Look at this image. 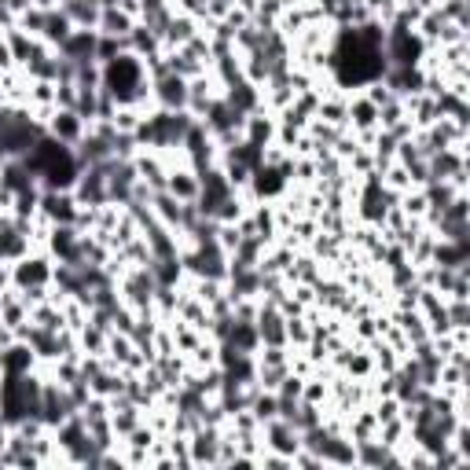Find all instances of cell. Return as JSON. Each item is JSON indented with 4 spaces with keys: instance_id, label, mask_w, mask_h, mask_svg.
<instances>
[{
    "instance_id": "obj_16",
    "label": "cell",
    "mask_w": 470,
    "mask_h": 470,
    "mask_svg": "<svg viewBox=\"0 0 470 470\" xmlns=\"http://www.w3.org/2000/svg\"><path fill=\"white\" fill-rule=\"evenodd\" d=\"M59 12L73 22V30H96L104 8L96 4V0H59Z\"/></svg>"
},
{
    "instance_id": "obj_2",
    "label": "cell",
    "mask_w": 470,
    "mask_h": 470,
    "mask_svg": "<svg viewBox=\"0 0 470 470\" xmlns=\"http://www.w3.org/2000/svg\"><path fill=\"white\" fill-rule=\"evenodd\" d=\"M30 250H37L34 239H30V225H19L12 213L0 217V261H19L27 258Z\"/></svg>"
},
{
    "instance_id": "obj_32",
    "label": "cell",
    "mask_w": 470,
    "mask_h": 470,
    "mask_svg": "<svg viewBox=\"0 0 470 470\" xmlns=\"http://www.w3.org/2000/svg\"><path fill=\"white\" fill-rule=\"evenodd\" d=\"M12 290V265L8 261H0V294Z\"/></svg>"
},
{
    "instance_id": "obj_1",
    "label": "cell",
    "mask_w": 470,
    "mask_h": 470,
    "mask_svg": "<svg viewBox=\"0 0 470 470\" xmlns=\"http://www.w3.org/2000/svg\"><path fill=\"white\" fill-rule=\"evenodd\" d=\"M52 272H56L52 254H48V250H30L27 258L12 261V287L15 290H27V287L52 283Z\"/></svg>"
},
{
    "instance_id": "obj_36",
    "label": "cell",
    "mask_w": 470,
    "mask_h": 470,
    "mask_svg": "<svg viewBox=\"0 0 470 470\" xmlns=\"http://www.w3.org/2000/svg\"><path fill=\"white\" fill-rule=\"evenodd\" d=\"M0 41H4V30H0Z\"/></svg>"
},
{
    "instance_id": "obj_9",
    "label": "cell",
    "mask_w": 470,
    "mask_h": 470,
    "mask_svg": "<svg viewBox=\"0 0 470 470\" xmlns=\"http://www.w3.org/2000/svg\"><path fill=\"white\" fill-rule=\"evenodd\" d=\"M350 96L353 92H345V89H331L327 96H320L316 118L327 121V126H335V129H345L350 126Z\"/></svg>"
},
{
    "instance_id": "obj_28",
    "label": "cell",
    "mask_w": 470,
    "mask_h": 470,
    "mask_svg": "<svg viewBox=\"0 0 470 470\" xmlns=\"http://www.w3.org/2000/svg\"><path fill=\"white\" fill-rule=\"evenodd\" d=\"M114 8H121L129 19H136V22H140V15H143V0H118Z\"/></svg>"
},
{
    "instance_id": "obj_13",
    "label": "cell",
    "mask_w": 470,
    "mask_h": 470,
    "mask_svg": "<svg viewBox=\"0 0 470 470\" xmlns=\"http://www.w3.org/2000/svg\"><path fill=\"white\" fill-rule=\"evenodd\" d=\"M96 41H100V30H73L59 44V56L70 63H89V59H96Z\"/></svg>"
},
{
    "instance_id": "obj_34",
    "label": "cell",
    "mask_w": 470,
    "mask_h": 470,
    "mask_svg": "<svg viewBox=\"0 0 470 470\" xmlns=\"http://www.w3.org/2000/svg\"><path fill=\"white\" fill-rule=\"evenodd\" d=\"M441 4V0H412V8H419V12H434Z\"/></svg>"
},
{
    "instance_id": "obj_4",
    "label": "cell",
    "mask_w": 470,
    "mask_h": 470,
    "mask_svg": "<svg viewBox=\"0 0 470 470\" xmlns=\"http://www.w3.org/2000/svg\"><path fill=\"white\" fill-rule=\"evenodd\" d=\"M261 444L268 452H280V456H294L302 449V434L298 427L290 423V419H268V423H261Z\"/></svg>"
},
{
    "instance_id": "obj_22",
    "label": "cell",
    "mask_w": 470,
    "mask_h": 470,
    "mask_svg": "<svg viewBox=\"0 0 470 470\" xmlns=\"http://www.w3.org/2000/svg\"><path fill=\"white\" fill-rule=\"evenodd\" d=\"M133 27H136V19H129L121 8H104L100 12V34H107V37H129L133 34Z\"/></svg>"
},
{
    "instance_id": "obj_23",
    "label": "cell",
    "mask_w": 470,
    "mask_h": 470,
    "mask_svg": "<svg viewBox=\"0 0 470 470\" xmlns=\"http://www.w3.org/2000/svg\"><path fill=\"white\" fill-rule=\"evenodd\" d=\"M250 412H254L258 423H268V419H276V415H280V397H276V393H268V389H254Z\"/></svg>"
},
{
    "instance_id": "obj_17",
    "label": "cell",
    "mask_w": 470,
    "mask_h": 470,
    "mask_svg": "<svg viewBox=\"0 0 470 470\" xmlns=\"http://www.w3.org/2000/svg\"><path fill=\"white\" fill-rule=\"evenodd\" d=\"M350 133H371V129H379V107L367 100V96L353 92L350 96V126H345Z\"/></svg>"
},
{
    "instance_id": "obj_20",
    "label": "cell",
    "mask_w": 470,
    "mask_h": 470,
    "mask_svg": "<svg viewBox=\"0 0 470 470\" xmlns=\"http://www.w3.org/2000/svg\"><path fill=\"white\" fill-rule=\"evenodd\" d=\"M73 34V22L59 12V8H44V27H41V41L44 44H52L56 52H59V44Z\"/></svg>"
},
{
    "instance_id": "obj_27",
    "label": "cell",
    "mask_w": 470,
    "mask_h": 470,
    "mask_svg": "<svg viewBox=\"0 0 470 470\" xmlns=\"http://www.w3.org/2000/svg\"><path fill=\"white\" fill-rule=\"evenodd\" d=\"M155 430L151 427H147V423H140L133 434H126V437H121V444H129V449H151V444H155Z\"/></svg>"
},
{
    "instance_id": "obj_11",
    "label": "cell",
    "mask_w": 470,
    "mask_h": 470,
    "mask_svg": "<svg viewBox=\"0 0 470 470\" xmlns=\"http://www.w3.org/2000/svg\"><path fill=\"white\" fill-rule=\"evenodd\" d=\"M140 423H143V408H140V405H133V401L126 397V393L111 397V427H114L118 441L126 437V434H133Z\"/></svg>"
},
{
    "instance_id": "obj_29",
    "label": "cell",
    "mask_w": 470,
    "mask_h": 470,
    "mask_svg": "<svg viewBox=\"0 0 470 470\" xmlns=\"http://www.w3.org/2000/svg\"><path fill=\"white\" fill-rule=\"evenodd\" d=\"M0 8H8V12L19 19L22 12H30V8H34V0H0Z\"/></svg>"
},
{
    "instance_id": "obj_35",
    "label": "cell",
    "mask_w": 470,
    "mask_h": 470,
    "mask_svg": "<svg viewBox=\"0 0 470 470\" xmlns=\"http://www.w3.org/2000/svg\"><path fill=\"white\" fill-rule=\"evenodd\" d=\"M0 305H4V294H0Z\"/></svg>"
},
{
    "instance_id": "obj_25",
    "label": "cell",
    "mask_w": 470,
    "mask_h": 470,
    "mask_svg": "<svg viewBox=\"0 0 470 470\" xmlns=\"http://www.w3.org/2000/svg\"><path fill=\"white\" fill-rule=\"evenodd\" d=\"M401 121H408V111L401 100H389L386 107H379V129H393V126H401Z\"/></svg>"
},
{
    "instance_id": "obj_14",
    "label": "cell",
    "mask_w": 470,
    "mask_h": 470,
    "mask_svg": "<svg viewBox=\"0 0 470 470\" xmlns=\"http://www.w3.org/2000/svg\"><path fill=\"white\" fill-rule=\"evenodd\" d=\"M430 265H437V268H463V265H470V239H466V243H456V239H434Z\"/></svg>"
},
{
    "instance_id": "obj_19",
    "label": "cell",
    "mask_w": 470,
    "mask_h": 470,
    "mask_svg": "<svg viewBox=\"0 0 470 470\" xmlns=\"http://www.w3.org/2000/svg\"><path fill=\"white\" fill-rule=\"evenodd\" d=\"M0 360H4V375H27V371H34L37 367V357H34V350L27 342H12L4 353H0Z\"/></svg>"
},
{
    "instance_id": "obj_8",
    "label": "cell",
    "mask_w": 470,
    "mask_h": 470,
    "mask_svg": "<svg viewBox=\"0 0 470 470\" xmlns=\"http://www.w3.org/2000/svg\"><path fill=\"white\" fill-rule=\"evenodd\" d=\"M199 188H203L199 173H195L188 162H181V166H173V169H169V177H166V191L173 195V199H181V203H195V199H199Z\"/></svg>"
},
{
    "instance_id": "obj_21",
    "label": "cell",
    "mask_w": 470,
    "mask_h": 470,
    "mask_svg": "<svg viewBox=\"0 0 470 470\" xmlns=\"http://www.w3.org/2000/svg\"><path fill=\"white\" fill-rule=\"evenodd\" d=\"M225 342H232L239 353H258V345H261L258 324H254V320H232V331H228Z\"/></svg>"
},
{
    "instance_id": "obj_18",
    "label": "cell",
    "mask_w": 470,
    "mask_h": 470,
    "mask_svg": "<svg viewBox=\"0 0 470 470\" xmlns=\"http://www.w3.org/2000/svg\"><path fill=\"white\" fill-rule=\"evenodd\" d=\"M147 206H151V213H155L158 225H166V228H173V232L181 228V220H184V203H181V199H173V195H169L166 188L155 191Z\"/></svg>"
},
{
    "instance_id": "obj_5",
    "label": "cell",
    "mask_w": 470,
    "mask_h": 470,
    "mask_svg": "<svg viewBox=\"0 0 470 470\" xmlns=\"http://www.w3.org/2000/svg\"><path fill=\"white\" fill-rule=\"evenodd\" d=\"M44 133L52 136V140H59V143H66V147H78L81 140H85V133H89V121L78 114V111H66V107H56V114L48 118V126H44Z\"/></svg>"
},
{
    "instance_id": "obj_12",
    "label": "cell",
    "mask_w": 470,
    "mask_h": 470,
    "mask_svg": "<svg viewBox=\"0 0 470 470\" xmlns=\"http://www.w3.org/2000/svg\"><path fill=\"white\" fill-rule=\"evenodd\" d=\"M320 459L324 466H357V441L350 434H331L320 444Z\"/></svg>"
},
{
    "instance_id": "obj_31",
    "label": "cell",
    "mask_w": 470,
    "mask_h": 470,
    "mask_svg": "<svg viewBox=\"0 0 470 470\" xmlns=\"http://www.w3.org/2000/svg\"><path fill=\"white\" fill-rule=\"evenodd\" d=\"M232 4H235L239 12H246V15L254 19V15H258V8H261V0H232Z\"/></svg>"
},
{
    "instance_id": "obj_26",
    "label": "cell",
    "mask_w": 470,
    "mask_h": 470,
    "mask_svg": "<svg viewBox=\"0 0 470 470\" xmlns=\"http://www.w3.org/2000/svg\"><path fill=\"white\" fill-rule=\"evenodd\" d=\"M360 96H367V100L375 104V107H386L389 100H397V96H393V89H389L382 78H379V81H367V85L360 89Z\"/></svg>"
},
{
    "instance_id": "obj_30",
    "label": "cell",
    "mask_w": 470,
    "mask_h": 470,
    "mask_svg": "<svg viewBox=\"0 0 470 470\" xmlns=\"http://www.w3.org/2000/svg\"><path fill=\"white\" fill-rule=\"evenodd\" d=\"M12 66H15L12 48H8V41H0V70H12Z\"/></svg>"
},
{
    "instance_id": "obj_24",
    "label": "cell",
    "mask_w": 470,
    "mask_h": 470,
    "mask_svg": "<svg viewBox=\"0 0 470 470\" xmlns=\"http://www.w3.org/2000/svg\"><path fill=\"white\" fill-rule=\"evenodd\" d=\"M140 121H143V114H140L133 104H121V107L111 114L114 133H136V129H140Z\"/></svg>"
},
{
    "instance_id": "obj_33",
    "label": "cell",
    "mask_w": 470,
    "mask_h": 470,
    "mask_svg": "<svg viewBox=\"0 0 470 470\" xmlns=\"http://www.w3.org/2000/svg\"><path fill=\"white\" fill-rule=\"evenodd\" d=\"M8 437H12V427L4 423V419H0V452L8 449Z\"/></svg>"
},
{
    "instance_id": "obj_3",
    "label": "cell",
    "mask_w": 470,
    "mask_h": 470,
    "mask_svg": "<svg viewBox=\"0 0 470 470\" xmlns=\"http://www.w3.org/2000/svg\"><path fill=\"white\" fill-rule=\"evenodd\" d=\"M151 100L162 111H184L188 107V78H181V73H173V70L155 73L151 78Z\"/></svg>"
},
{
    "instance_id": "obj_15",
    "label": "cell",
    "mask_w": 470,
    "mask_h": 470,
    "mask_svg": "<svg viewBox=\"0 0 470 470\" xmlns=\"http://www.w3.org/2000/svg\"><path fill=\"white\" fill-rule=\"evenodd\" d=\"M220 96H225V100H228L239 114H254V111H261V107H265V100H261V85L246 81V78H239L235 85H228Z\"/></svg>"
},
{
    "instance_id": "obj_6",
    "label": "cell",
    "mask_w": 470,
    "mask_h": 470,
    "mask_svg": "<svg viewBox=\"0 0 470 470\" xmlns=\"http://www.w3.org/2000/svg\"><path fill=\"white\" fill-rule=\"evenodd\" d=\"M220 430L225 427H206L199 423L188 434V452H191V466H217V449H220Z\"/></svg>"
},
{
    "instance_id": "obj_10",
    "label": "cell",
    "mask_w": 470,
    "mask_h": 470,
    "mask_svg": "<svg viewBox=\"0 0 470 470\" xmlns=\"http://www.w3.org/2000/svg\"><path fill=\"white\" fill-rule=\"evenodd\" d=\"M203 30V22L195 15H184V12H173L169 22H166V34H162V48L166 52H173V48H184L195 34Z\"/></svg>"
},
{
    "instance_id": "obj_7",
    "label": "cell",
    "mask_w": 470,
    "mask_h": 470,
    "mask_svg": "<svg viewBox=\"0 0 470 470\" xmlns=\"http://www.w3.org/2000/svg\"><path fill=\"white\" fill-rule=\"evenodd\" d=\"M78 199H73V191H52V188H41V217L48 225H73V217H78Z\"/></svg>"
}]
</instances>
